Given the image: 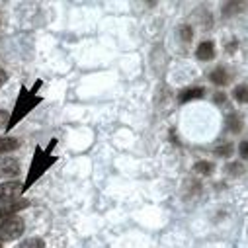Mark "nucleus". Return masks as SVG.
<instances>
[{"label": "nucleus", "instance_id": "obj_19", "mask_svg": "<svg viewBox=\"0 0 248 248\" xmlns=\"http://www.w3.org/2000/svg\"><path fill=\"white\" fill-rule=\"evenodd\" d=\"M6 82H8V73L4 69H0V88H2Z\"/></svg>", "mask_w": 248, "mask_h": 248}, {"label": "nucleus", "instance_id": "obj_17", "mask_svg": "<svg viewBox=\"0 0 248 248\" xmlns=\"http://www.w3.org/2000/svg\"><path fill=\"white\" fill-rule=\"evenodd\" d=\"M227 170H229L231 176H242V174H244V166H242L240 162H231V164L227 166Z\"/></svg>", "mask_w": 248, "mask_h": 248}, {"label": "nucleus", "instance_id": "obj_5", "mask_svg": "<svg viewBox=\"0 0 248 248\" xmlns=\"http://www.w3.org/2000/svg\"><path fill=\"white\" fill-rule=\"evenodd\" d=\"M22 194V184L20 182H2L0 184V203L2 202H14Z\"/></svg>", "mask_w": 248, "mask_h": 248}, {"label": "nucleus", "instance_id": "obj_9", "mask_svg": "<svg viewBox=\"0 0 248 248\" xmlns=\"http://www.w3.org/2000/svg\"><path fill=\"white\" fill-rule=\"evenodd\" d=\"M209 80H211L215 86H227V84H229V80H231V73H229V69H227V67H217V69H213V71H211Z\"/></svg>", "mask_w": 248, "mask_h": 248}, {"label": "nucleus", "instance_id": "obj_20", "mask_svg": "<svg viewBox=\"0 0 248 248\" xmlns=\"http://www.w3.org/2000/svg\"><path fill=\"white\" fill-rule=\"evenodd\" d=\"M4 123H8V113L4 109H0V127H2Z\"/></svg>", "mask_w": 248, "mask_h": 248}, {"label": "nucleus", "instance_id": "obj_6", "mask_svg": "<svg viewBox=\"0 0 248 248\" xmlns=\"http://www.w3.org/2000/svg\"><path fill=\"white\" fill-rule=\"evenodd\" d=\"M20 172V160L12 156H0V178H14Z\"/></svg>", "mask_w": 248, "mask_h": 248}, {"label": "nucleus", "instance_id": "obj_4", "mask_svg": "<svg viewBox=\"0 0 248 248\" xmlns=\"http://www.w3.org/2000/svg\"><path fill=\"white\" fill-rule=\"evenodd\" d=\"M30 200H14V202H2L0 203V221L10 219L14 215H18V211L30 207Z\"/></svg>", "mask_w": 248, "mask_h": 248}, {"label": "nucleus", "instance_id": "obj_3", "mask_svg": "<svg viewBox=\"0 0 248 248\" xmlns=\"http://www.w3.org/2000/svg\"><path fill=\"white\" fill-rule=\"evenodd\" d=\"M26 231V223L22 217H10L0 223V244L2 242H12L20 238Z\"/></svg>", "mask_w": 248, "mask_h": 248}, {"label": "nucleus", "instance_id": "obj_16", "mask_svg": "<svg viewBox=\"0 0 248 248\" xmlns=\"http://www.w3.org/2000/svg\"><path fill=\"white\" fill-rule=\"evenodd\" d=\"M232 153H234V145L232 143H225V145H221V147L215 149V155L217 156H223V158H229Z\"/></svg>", "mask_w": 248, "mask_h": 248}, {"label": "nucleus", "instance_id": "obj_8", "mask_svg": "<svg viewBox=\"0 0 248 248\" xmlns=\"http://www.w3.org/2000/svg\"><path fill=\"white\" fill-rule=\"evenodd\" d=\"M198 61H211L215 59V43L213 41H202L196 49Z\"/></svg>", "mask_w": 248, "mask_h": 248}, {"label": "nucleus", "instance_id": "obj_11", "mask_svg": "<svg viewBox=\"0 0 248 248\" xmlns=\"http://www.w3.org/2000/svg\"><path fill=\"white\" fill-rule=\"evenodd\" d=\"M227 129L231 131V133H240L242 131V119H240V115L236 113V111H231L229 115H227Z\"/></svg>", "mask_w": 248, "mask_h": 248}, {"label": "nucleus", "instance_id": "obj_15", "mask_svg": "<svg viewBox=\"0 0 248 248\" xmlns=\"http://www.w3.org/2000/svg\"><path fill=\"white\" fill-rule=\"evenodd\" d=\"M232 98H234L238 104H246V100H248V94H246V84H238V86L232 90Z\"/></svg>", "mask_w": 248, "mask_h": 248}, {"label": "nucleus", "instance_id": "obj_2", "mask_svg": "<svg viewBox=\"0 0 248 248\" xmlns=\"http://www.w3.org/2000/svg\"><path fill=\"white\" fill-rule=\"evenodd\" d=\"M57 145V141L53 139L51 141V145L47 147V149H41V147H35V151H33V158H31V164H30V170H28V176H26V182H24V186H22V194L24 192H28L31 186L59 160V156L57 155H53L51 151H53V147Z\"/></svg>", "mask_w": 248, "mask_h": 248}, {"label": "nucleus", "instance_id": "obj_7", "mask_svg": "<svg viewBox=\"0 0 248 248\" xmlns=\"http://www.w3.org/2000/svg\"><path fill=\"white\" fill-rule=\"evenodd\" d=\"M205 96V88L194 86V88H184L178 92V104H188L192 100H200Z\"/></svg>", "mask_w": 248, "mask_h": 248}, {"label": "nucleus", "instance_id": "obj_18", "mask_svg": "<svg viewBox=\"0 0 248 248\" xmlns=\"http://www.w3.org/2000/svg\"><path fill=\"white\" fill-rule=\"evenodd\" d=\"M238 153H240V158H248V143H246V141H240Z\"/></svg>", "mask_w": 248, "mask_h": 248}, {"label": "nucleus", "instance_id": "obj_13", "mask_svg": "<svg viewBox=\"0 0 248 248\" xmlns=\"http://www.w3.org/2000/svg\"><path fill=\"white\" fill-rule=\"evenodd\" d=\"M16 248H45V240H43V238H39V236L26 238V240H22Z\"/></svg>", "mask_w": 248, "mask_h": 248}, {"label": "nucleus", "instance_id": "obj_21", "mask_svg": "<svg viewBox=\"0 0 248 248\" xmlns=\"http://www.w3.org/2000/svg\"><path fill=\"white\" fill-rule=\"evenodd\" d=\"M225 100H227V96L223 92H217L215 94V104H225Z\"/></svg>", "mask_w": 248, "mask_h": 248}, {"label": "nucleus", "instance_id": "obj_14", "mask_svg": "<svg viewBox=\"0 0 248 248\" xmlns=\"http://www.w3.org/2000/svg\"><path fill=\"white\" fill-rule=\"evenodd\" d=\"M178 33H180V39H182L184 43H190V41L194 39V28H192V26H188V24L180 26Z\"/></svg>", "mask_w": 248, "mask_h": 248}, {"label": "nucleus", "instance_id": "obj_12", "mask_svg": "<svg viewBox=\"0 0 248 248\" xmlns=\"http://www.w3.org/2000/svg\"><path fill=\"white\" fill-rule=\"evenodd\" d=\"M194 172H196L198 176H211V174H213V164L207 162V160H198V162L194 164Z\"/></svg>", "mask_w": 248, "mask_h": 248}, {"label": "nucleus", "instance_id": "obj_10", "mask_svg": "<svg viewBox=\"0 0 248 248\" xmlns=\"http://www.w3.org/2000/svg\"><path fill=\"white\" fill-rule=\"evenodd\" d=\"M22 147V141L20 139H14V137H0V156L6 155V153H12V151H18Z\"/></svg>", "mask_w": 248, "mask_h": 248}, {"label": "nucleus", "instance_id": "obj_1", "mask_svg": "<svg viewBox=\"0 0 248 248\" xmlns=\"http://www.w3.org/2000/svg\"><path fill=\"white\" fill-rule=\"evenodd\" d=\"M39 88H41V80H37L31 90H28L26 86L20 88L18 100H16L14 109H12V113H10V117H8V123H6V131H12L30 111H33V109L43 102V98L37 96V90H39Z\"/></svg>", "mask_w": 248, "mask_h": 248}, {"label": "nucleus", "instance_id": "obj_22", "mask_svg": "<svg viewBox=\"0 0 248 248\" xmlns=\"http://www.w3.org/2000/svg\"><path fill=\"white\" fill-rule=\"evenodd\" d=\"M234 49H238V39H232V41L229 43V47H227V51H229V53H232Z\"/></svg>", "mask_w": 248, "mask_h": 248}, {"label": "nucleus", "instance_id": "obj_23", "mask_svg": "<svg viewBox=\"0 0 248 248\" xmlns=\"http://www.w3.org/2000/svg\"><path fill=\"white\" fill-rule=\"evenodd\" d=\"M0 248H2V244H0Z\"/></svg>", "mask_w": 248, "mask_h": 248}]
</instances>
